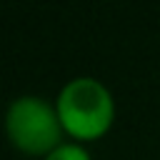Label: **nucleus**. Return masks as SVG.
Instances as JSON below:
<instances>
[{
    "instance_id": "3",
    "label": "nucleus",
    "mask_w": 160,
    "mask_h": 160,
    "mask_svg": "<svg viewBox=\"0 0 160 160\" xmlns=\"http://www.w3.org/2000/svg\"><path fill=\"white\" fill-rule=\"evenodd\" d=\"M45 160H90V155H88L80 145H60V148L52 150Z\"/></svg>"
},
{
    "instance_id": "2",
    "label": "nucleus",
    "mask_w": 160,
    "mask_h": 160,
    "mask_svg": "<svg viewBox=\"0 0 160 160\" xmlns=\"http://www.w3.org/2000/svg\"><path fill=\"white\" fill-rule=\"evenodd\" d=\"M8 135L12 145L28 155H40V152H52L60 148V115L52 110L45 100L40 98H18L8 108Z\"/></svg>"
},
{
    "instance_id": "1",
    "label": "nucleus",
    "mask_w": 160,
    "mask_h": 160,
    "mask_svg": "<svg viewBox=\"0 0 160 160\" xmlns=\"http://www.w3.org/2000/svg\"><path fill=\"white\" fill-rule=\"evenodd\" d=\"M58 115L62 130H68L72 138L95 140L108 132L115 108L105 85L92 78H75L60 90Z\"/></svg>"
}]
</instances>
